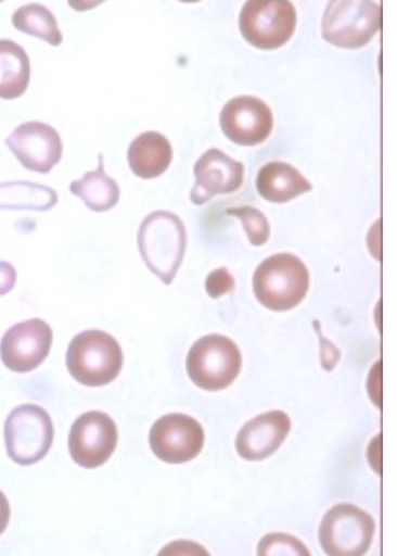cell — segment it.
Masks as SVG:
<instances>
[{"instance_id":"obj_26","label":"cell","mask_w":397,"mask_h":556,"mask_svg":"<svg viewBox=\"0 0 397 556\" xmlns=\"http://www.w3.org/2000/svg\"><path fill=\"white\" fill-rule=\"evenodd\" d=\"M11 508L9 498L0 491V534L7 530V526L10 523Z\"/></svg>"},{"instance_id":"obj_11","label":"cell","mask_w":397,"mask_h":556,"mask_svg":"<svg viewBox=\"0 0 397 556\" xmlns=\"http://www.w3.org/2000/svg\"><path fill=\"white\" fill-rule=\"evenodd\" d=\"M204 443L202 425L185 415L162 417L152 427V451L169 465H182L193 460L203 451Z\"/></svg>"},{"instance_id":"obj_24","label":"cell","mask_w":397,"mask_h":556,"mask_svg":"<svg viewBox=\"0 0 397 556\" xmlns=\"http://www.w3.org/2000/svg\"><path fill=\"white\" fill-rule=\"evenodd\" d=\"M233 287H235V281L226 268L213 270L205 281V289L213 299L229 294Z\"/></svg>"},{"instance_id":"obj_17","label":"cell","mask_w":397,"mask_h":556,"mask_svg":"<svg viewBox=\"0 0 397 556\" xmlns=\"http://www.w3.org/2000/svg\"><path fill=\"white\" fill-rule=\"evenodd\" d=\"M260 197L272 203H287L313 189L299 170L285 162H271L257 176Z\"/></svg>"},{"instance_id":"obj_25","label":"cell","mask_w":397,"mask_h":556,"mask_svg":"<svg viewBox=\"0 0 397 556\" xmlns=\"http://www.w3.org/2000/svg\"><path fill=\"white\" fill-rule=\"evenodd\" d=\"M17 281L16 268L9 262H0V296L9 294Z\"/></svg>"},{"instance_id":"obj_16","label":"cell","mask_w":397,"mask_h":556,"mask_svg":"<svg viewBox=\"0 0 397 556\" xmlns=\"http://www.w3.org/2000/svg\"><path fill=\"white\" fill-rule=\"evenodd\" d=\"M172 147L159 132L148 131L131 142L127 160L135 175L145 180L165 174L172 162Z\"/></svg>"},{"instance_id":"obj_18","label":"cell","mask_w":397,"mask_h":556,"mask_svg":"<svg viewBox=\"0 0 397 556\" xmlns=\"http://www.w3.org/2000/svg\"><path fill=\"white\" fill-rule=\"evenodd\" d=\"M30 76V59L25 49L10 39L0 40V98L13 101L23 97Z\"/></svg>"},{"instance_id":"obj_4","label":"cell","mask_w":397,"mask_h":556,"mask_svg":"<svg viewBox=\"0 0 397 556\" xmlns=\"http://www.w3.org/2000/svg\"><path fill=\"white\" fill-rule=\"evenodd\" d=\"M243 356L238 345L222 334H208L190 349L187 369L191 381L205 391L229 388L238 379Z\"/></svg>"},{"instance_id":"obj_3","label":"cell","mask_w":397,"mask_h":556,"mask_svg":"<svg viewBox=\"0 0 397 556\" xmlns=\"http://www.w3.org/2000/svg\"><path fill=\"white\" fill-rule=\"evenodd\" d=\"M66 362L77 382L101 388L117 379L124 366V353L110 333L89 330L76 334L71 341Z\"/></svg>"},{"instance_id":"obj_13","label":"cell","mask_w":397,"mask_h":556,"mask_svg":"<svg viewBox=\"0 0 397 556\" xmlns=\"http://www.w3.org/2000/svg\"><path fill=\"white\" fill-rule=\"evenodd\" d=\"M226 137L241 147H255L266 141L273 130L271 109L258 98L238 97L223 106L221 117Z\"/></svg>"},{"instance_id":"obj_2","label":"cell","mask_w":397,"mask_h":556,"mask_svg":"<svg viewBox=\"0 0 397 556\" xmlns=\"http://www.w3.org/2000/svg\"><path fill=\"white\" fill-rule=\"evenodd\" d=\"M309 289V270L296 255L281 253L261 262L253 277V290L267 309L286 312L303 302Z\"/></svg>"},{"instance_id":"obj_10","label":"cell","mask_w":397,"mask_h":556,"mask_svg":"<svg viewBox=\"0 0 397 556\" xmlns=\"http://www.w3.org/2000/svg\"><path fill=\"white\" fill-rule=\"evenodd\" d=\"M52 342L53 331L44 320H26L4 333L0 341V358L13 372H31L48 358Z\"/></svg>"},{"instance_id":"obj_12","label":"cell","mask_w":397,"mask_h":556,"mask_svg":"<svg viewBox=\"0 0 397 556\" xmlns=\"http://www.w3.org/2000/svg\"><path fill=\"white\" fill-rule=\"evenodd\" d=\"M7 147L26 169L49 174L59 165L63 144L59 131L51 125L31 121L20 125L9 138Z\"/></svg>"},{"instance_id":"obj_23","label":"cell","mask_w":397,"mask_h":556,"mask_svg":"<svg viewBox=\"0 0 397 556\" xmlns=\"http://www.w3.org/2000/svg\"><path fill=\"white\" fill-rule=\"evenodd\" d=\"M259 555H309L302 541L285 533H271L261 539Z\"/></svg>"},{"instance_id":"obj_14","label":"cell","mask_w":397,"mask_h":556,"mask_svg":"<svg viewBox=\"0 0 397 556\" xmlns=\"http://www.w3.org/2000/svg\"><path fill=\"white\" fill-rule=\"evenodd\" d=\"M196 181L191 202L202 205L218 194H230L244 182V165L219 149H209L195 165Z\"/></svg>"},{"instance_id":"obj_6","label":"cell","mask_w":397,"mask_h":556,"mask_svg":"<svg viewBox=\"0 0 397 556\" xmlns=\"http://www.w3.org/2000/svg\"><path fill=\"white\" fill-rule=\"evenodd\" d=\"M381 5L366 0H335L325 9L322 35L330 45L357 49L368 45L381 30Z\"/></svg>"},{"instance_id":"obj_22","label":"cell","mask_w":397,"mask_h":556,"mask_svg":"<svg viewBox=\"0 0 397 556\" xmlns=\"http://www.w3.org/2000/svg\"><path fill=\"white\" fill-rule=\"evenodd\" d=\"M227 215L241 219L247 238L254 247L266 244L269 238V224L264 213L253 206H240V208L227 211Z\"/></svg>"},{"instance_id":"obj_7","label":"cell","mask_w":397,"mask_h":556,"mask_svg":"<svg viewBox=\"0 0 397 556\" xmlns=\"http://www.w3.org/2000/svg\"><path fill=\"white\" fill-rule=\"evenodd\" d=\"M375 523L364 510L350 504H338L325 513L319 527V541L332 556L364 555L371 547Z\"/></svg>"},{"instance_id":"obj_5","label":"cell","mask_w":397,"mask_h":556,"mask_svg":"<svg viewBox=\"0 0 397 556\" xmlns=\"http://www.w3.org/2000/svg\"><path fill=\"white\" fill-rule=\"evenodd\" d=\"M53 439L52 418L39 405H21L5 420L7 452L17 465L31 466L40 462L51 451Z\"/></svg>"},{"instance_id":"obj_21","label":"cell","mask_w":397,"mask_h":556,"mask_svg":"<svg viewBox=\"0 0 397 556\" xmlns=\"http://www.w3.org/2000/svg\"><path fill=\"white\" fill-rule=\"evenodd\" d=\"M12 24L18 31L46 40L48 45L53 47L62 45L63 35L59 21L46 5L31 3L20 7L13 14Z\"/></svg>"},{"instance_id":"obj_1","label":"cell","mask_w":397,"mask_h":556,"mask_svg":"<svg viewBox=\"0 0 397 556\" xmlns=\"http://www.w3.org/2000/svg\"><path fill=\"white\" fill-rule=\"evenodd\" d=\"M138 244L145 265L163 283L174 281L187 249V230L171 212L149 215L140 226Z\"/></svg>"},{"instance_id":"obj_19","label":"cell","mask_w":397,"mask_h":556,"mask_svg":"<svg viewBox=\"0 0 397 556\" xmlns=\"http://www.w3.org/2000/svg\"><path fill=\"white\" fill-rule=\"evenodd\" d=\"M69 190L94 212L110 211L119 201L118 184L105 175L102 154L99 155L98 168L71 184Z\"/></svg>"},{"instance_id":"obj_15","label":"cell","mask_w":397,"mask_h":556,"mask_svg":"<svg viewBox=\"0 0 397 556\" xmlns=\"http://www.w3.org/2000/svg\"><path fill=\"white\" fill-rule=\"evenodd\" d=\"M290 430L292 420L285 412L265 413L241 429L236 439L238 453L246 460H264L279 451Z\"/></svg>"},{"instance_id":"obj_20","label":"cell","mask_w":397,"mask_h":556,"mask_svg":"<svg viewBox=\"0 0 397 556\" xmlns=\"http://www.w3.org/2000/svg\"><path fill=\"white\" fill-rule=\"evenodd\" d=\"M59 203L52 188L30 181L0 184V210L47 212Z\"/></svg>"},{"instance_id":"obj_9","label":"cell","mask_w":397,"mask_h":556,"mask_svg":"<svg viewBox=\"0 0 397 556\" xmlns=\"http://www.w3.org/2000/svg\"><path fill=\"white\" fill-rule=\"evenodd\" d=\"M117 443V426L103 412H89L77 418L68 439L74 462L88 469L101 467L108 462Z\"/></svg>"},{"instance_id":"obj_8","label":"cell","mask_w":397,"mask_h":556,"mask_svg":"<svg viewBox=\"0 0 397 556\" xmlns=\"http://www.w3.org/2000/svg\"><path fill=\"white\" fill-rule=\"evenodd\" d=\"M296 10L283 0L247 2L240 13V31L259 49H278L292 39L296 27Z\"/></svg>"}]
</instances>
